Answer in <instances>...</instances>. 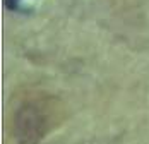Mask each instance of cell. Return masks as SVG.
Instances as JSON below:
<instances>
[{"mask_svg":"<svg viewBox=\"0 0 149 144\" xmlns=\"http://www.w3.org/2000/svg\"><path fill=\"white\" fill-rule=\"evenodd\" d=\"M69 115L58 94L40 87L14 91L7 106L5 130L9 144H41Z\"/></svg>","mask_w":149,"mask_h":144,"instance_id":"1","label":"cell"}]
</instances>
